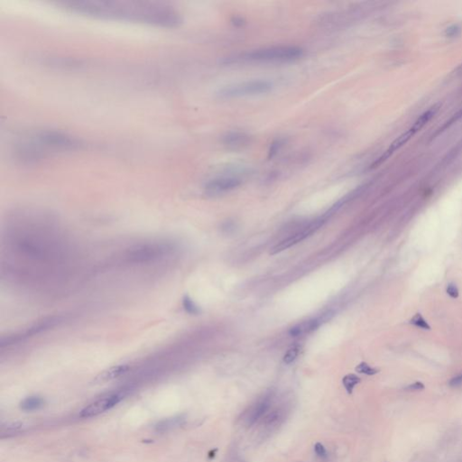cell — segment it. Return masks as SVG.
I'll use <instances>...</instances> for the list:
<instances>
[{
  "instance_id": "6da1fadb",
  "label": "cell",
  "mask_w": 462,
  "mask_h": 462,
  "mask_svg": "<svg viewBox=\"0 0 462 462\" xmlns=\"http://www.w3.org/2000/svg\"><path fill=\"white\" fill-rule=\"evenodd\" d=\"M66 9L89 17L109 20L142 23L163 28H174L181 18L173 8L150 3L85 1L65 3Z\"/></svg>"
},
{
  "instance_id": "7a4b0ae2",
  "label": "cell",
  "mask_w": 462,
  "mask_h": 462,
  "mask_svg": "<svg viewBox=\"0 0 462 462\" xmlns=\"http://www.w3.org/2000/svg\"><path fill=\"white\" fill-rule=\"evenodd\" d=\"M304 51L296 46H272L262 49L254 50L243 55L236 56L235 59L228 60L243 62H292L301 58Z\"/></svg>"
},
{
  "instance_id": "3957f363",
  "label": "cell",
  "mask_w": 462,
  "mask_h": 462,
  "mask_svg": "<svg viewBox=\"0 0 462 462\" xmlns=\"http://www.w3.org/2000/svg\"><path fill=\"white\" fill-rule=\"evenodd\" d=\"M272 89L273 83L269 81L252 80L225 86L217 92V96L220 98H241L265 94Z\"/></svg>"
},
{
  "instance_id": "277c9868",
  "label": "cell",
  "mask_w": 462,
  "mask_h": 462,
  "mask_svg": "<svg viewBox=\"0 0 462 462\" xmlns=\"http://www.w3.org/2000/svg\"><path fill=\"white\" fill-rule=\"evenodd\" d=\"M274 398L275 393L273 390L263 394L242 413L240 418V424L245 427H251L260 419L264 418L272 406Z\"/></svg>"
},
{
  "instance_id": "5b68a950",
  "label": "cell",
  "mask_w": 462,
  "mask_h": 462,
  "mask_svg": "<svg viewBox=\"0 0 462 462\" xmlns=\"http://www.w3.org/2000/svg\"><path fill=\"white\" fill-rule=\"evenodd\" d=\"M124 397V392H115L102 396L96 399L94 402H91L86 407L83 408L80 413V417L84 419L92 418L101 413H106L120 403Z\"/></svg>"
},
{
  "instance_id": "8992f818",
  "label": "cell",
  "mask_w": 462,
  "mask_h": 462,
  "mask_svg": "<svg viewBox=\"0 0 462 462\" xmlns=\"http://www.w3.org/2000/svg\"><path fill=\"white\" fill-rule=\"evenodd\" d=\"M324 221H325L324 218H321H321H317L315 220L307 224L301 230L296 231L294 234L289 236L288 238H286L285 240L281 241L276 246H274L272 250H271V254L272 255L277 254V253L285 250V249H287V248L296 245L297 243H299L301 241L305 240L306 238H308L310 235L314 233L317 229L321 228Z\"/></svg>"
},
{
  "instance_id": "52a82bcc",
  "label": "cell",
  "mask_w": 462,
  "mask_h": 462,
  "mask_svg": "<svg viewBox=\"0 0 462 462\" xmlns=\"http://www.w3.org/2000/svg\"><path fill=\"white\" fill-rule=\"evenodd\" d=\"M241 185L240 179L235 177H217L207 183L204 189L210 195H217L234 190Z\"/></svg>"
},
{
  "instance_id": "ba28073f",
  "label": "cell",
  "mask_w": 462,
  "mask_h": 462,
  "mask_svg": "<svg viewBox=\"0 0 462 462\" xmlns=\"http://www.w3.org/2000/svg\"><path fill=\"white\" fill-rule=\"evenodd\" d=\"M329 315L330 314H325V315L322 316V318L319 317V318H315V319H311V320L301 322L299 324L293 327L289 331V334L292 337H298L301 335H305L306 333L313 332V331H315L318 327L321 325L322 321H326L327 319L329 318Z\"/></svg>"
},
{
  "instance_id": "9c48e42d",
  "label": "cell",
  "mask_w": 462,
  "mask_h": 462,
  "mask_svg": "<svg viewBox=\"0 0 462 462\" xmlns=\"http://www.w3.org/2000/svg\"><path fill=\"white\" fill-rule=\"evenodd\" d=\"M251 137L246 133L231 132L223 136V144L229 149H241L250 144Z\"/></svg>"
},
{
  "instance_id": "30bf717a",
  "label": "cell",
  "mask_w": 462,
  "mask_h": 462,
  "mask_svg": "<svg viewBox=\"0 0 462 462\" xmlns=\"http://www.w3.org/2000/svg\"><path fill=\"white\" fill-rule=\"evenodd\" d=\"M440 108V104H435L432 107H431L429 109H427L425 112L421 115L416 121L413 123V125L410 127L413 130L414 134L421 130L424 125H426L430 120H431L434 117L438 110Z\"/></svg>"
},
{
  "instance_id": "8fae6325",
  "label": "cell",
  "mask_w": 462,
  "mask_h": 462,
  "mask_svg": "<svg viewBox=\"0 0 462 462\" xmlns=\"http://www.w3.org/2000/svg\"><path fill=\"white\" fill-rule=\"evenodd\" d=\"M284 417H285V409L282 407L277 408L272 412H269L263 418V424L267 428H269V427L273 428L282 424Z\"/></svg>"
},
{
  "instance_id": "7c38bea8",
  "label": "cell",
  "mask_w": 462,
  "mask_h": 462,
  "mask_svg": "<svg viewBox=\"0 0 462 462\" xmlns=\"http://www.w3.org/2000/svg\"><path fill=\"white\" fill-rule=\"evenodd\" d=\"M128 369L129 368L126 365H120V366L110 368L109 370L104 371L102 374L98 375V377L96 378V381H98V382H107V381L118 378V377H120V375L125 374Z\"/></svg>"
},
{
  "instance_id": "4fadbf2b",
  "label": "cell",
  "mask_w": 462,
  "mask_h": 462,
  "mask_svg": "<svg viewBox=\"0 0 462 462\" xmlns=\"http://www.w3.org/2000/svg\"><path fill=\"white\" fill-rule=\"evenodd\" d=\"M185 419L182 416L178 417H174V418L166 419L163 420L162 422L158 423L157 425L155 426V429L158 432H167L172 430L178 428L185 424Z\"/></svg>"
},
{
  "instance_id": "5bb4252c",
  "label": "cell",
  "mask_w": 462,
  "mask_h": 462,
  "mask_svg": "<svg viewBox=\"0 0 462 462\" xmlns=\"http://www.w3.org/2000/svg\"><path fill=\"white\" fill-rule=\"evenodd\" d=\"M44 405V400L39 397H30L26 398L21 402L20 407L25 412L37 411Z\"/></svg>"
},
{
  "instance_id": "9a60e30c",
  "label": "cell",
  "mask_w": 462,
  "mask_h": 462,
  "mask_svg": "<svg viewBox=\"0 0 462 462\" xmlns=\"http://www.w3.org/2000/svg\"><path fill=\"white\" fill-rule=\"evenodd\" d=\"M361 382L360 377L354 374H348L343 377L342 384L348 395H352L355 387Z\"/></svg>"
},
{
  "instance_id": "2e32d148",
  "label": "cell",
  "mask_w": 462,
  "mask_h": 462,
  "mask_svg": "<svg viewBox=\"0 0 462 462\" xmlns=\"http://www.w3.org/2000/svg\"><path fill=\"white\" fill-rule=\"evenodd\" d=\"M409 322H410L412 325H413V326L417 327V328H420V329L426 330V331H430V330H431V326H430L429 323L427 322V321L424 319V316L422 315L420 312L415 313V314L412 317V319L410 320Z\"/></svg>"
},
{
  "instance_id": "e0dca14e",
  "label": "cell",
  "mask_w": 462,
  "mask_h": 462,
  "mask_svg": "<svg viewBox=\"0 0 462 462\" xmlns=\"http://www.w3.org/2000/svg\"><path fill=\"white\" fill-rule=\"evenodd\" d=\"M356 371L359 374H363L367 375H376L379 373V370L371 367L370 365L366 363V362H361L356 367Z\"/></svg>"
},
{
  "instance_id": "ac0fdd59",
  "label": "cell",
  "mask_w": 462,
  "mask_h": 462,
  "mask_svg": "<svg viewBox=\"0 0 462 462\" xmlns=\"http://www.w3.org/2000/svg\"><path fill=\"white\" fill-rule=\"evenodd\" d=\"M300 353V347L298 345H294L291 348H289L287 352L283 357V362L285 364H291L293 363L295 359H297L298 355Z\"/></svg>"
},
{
  "instance_id": "d6986e66",
  "label": "cell",
  "mask_w": 462,
  "mask_h": 462,
  "mask_svg": "<svg viewBox=\"0 0 462 462\" xmlns=\"http://www.w3.org/2000/svg\"><path fill=\"white\" fill-rule=\"evenodd\" d=\"M183 305H184V308L185 310L190 313V314H198L200 312V309L197 305L194 304V302L192 300L190 299V297L186 296L184 298V302H183Z\"/></svg>"
},
{
  "instance_id": "ffe728a7",
  "label": "cell",
  "mask_w": 462,
  "mask_h": 462,
  "mask_svg": "<svg viewBox=\"0 0 462 462\" xmlns=\"http://www.w3.org/2000/svg\"><path fill=\"white\" fill-rule=\"evenodd\" d=\"M314 452L316 455L321 458L322 460H325L328 458V452H327L326 448L321 442H316L314 445Z\"/></svg>"
},
{
  "instance_id": "44dd1931",
  "label": "cell",
  "mask_w": 462,
  "mask_h": 462,
  "mask_svg": "<svg viewBox=\"0 0 462 462\" xmlns=\"http://www.w3.org/2000/svg\"><path fill=\"white\" fill-rule=\"evenodd\" d=\"M446 292L447 294H449L451 296V298L453 299H457L459 297V289L456 286V284L454 283H450L448 285H447V289H446Z\"/></svg>"
},
{
  "instance_id": "7402d4cb",
  "label": "cell",
  "mask_w": 462,
  "mask_h": 462,
  "mask_svg": "<svg viewBox=\"0 0 462 462\" xmlns=\"http://www.w3.org/2000/svg\"><path fill=\"white\" fill-rule=\"evenodd\" d=\"M24 428H25L24 424H18V423H15V424H11L10 425H7L6 432H7V433H15V432H19V431H23Z\"/></svg>"
},
{
  "instance_id": "603a6c76",
  "label": "cell",
  "mask_w": 462,
  "mask_h": 462,
  "mask_svg": "<svg viewBox=\"0 0 462 462\" xmlns=\"http://www.w3.org/2000/svg\"><path fill=\"white\" fill-rule=\"evenodd\" d=\"M460 32H461L460 27L457 26V25H453V26H451L450 28L446 29L445 33L448 37H454V36L458 35Z\"/></svg>"
},
{
  "instance_id": "cb8c5ba5",
  "label": "cell",
  "mask_w": 462,
  "mask_h": 462,
  "mask_svg": "<svg viewBox=\"0 0 462 462\" xmlns=\"http://www.w3.org/2000/svg\"><path fill=\"white\" fill-rule=\"evenodd\" d=\"M424 389H425V386L422 382H419V381L414 382L412 385H409L405 387L406 391H422Z\"/></svg>"
},
{
  "instance_id": "d4e9b609",
  "label": "cell",
  "mask_w": 462,
  "mask_h": 462,
  "mask_svg": "<svg viewBox=\"0 0 462 462\" xmlns=\"http://www.w3.org/2000/svg\"><path fill=\"white\" fill-rule=\"evenodd\" d=\"M462 385V374H459V375H455L454 377H452L450 382H449V386L451 387H458V386H461Z\"/></svg>"
}]
</instances>
